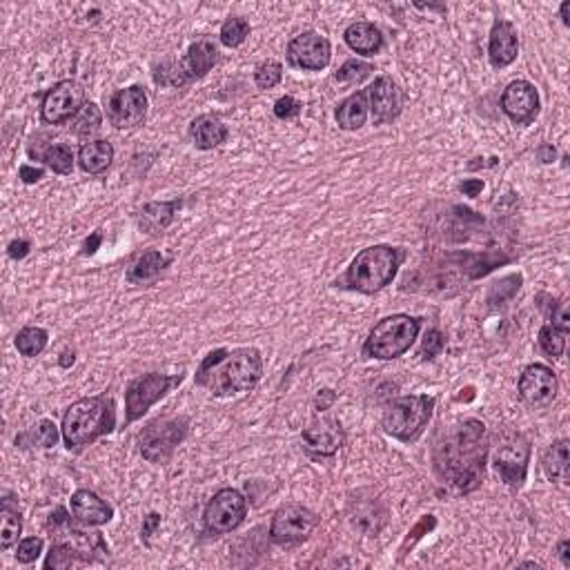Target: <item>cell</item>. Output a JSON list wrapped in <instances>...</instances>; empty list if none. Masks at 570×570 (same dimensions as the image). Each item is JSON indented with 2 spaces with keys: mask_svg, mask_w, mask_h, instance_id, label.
Returning a JSON list of instances; mask_svg holds the SVG:
<instances>
[{
  "mask_svg": "<svg viewBox=\"0 0 570 570\" xmlns=\"http://www.w3.org/2000/svg\"><path fill=\"white\" fill-rule=\"evenodd\" d=\"M488 448L486 426L477 419H466L442 433L435 443V468L455 490L473 492L483 479Z\"/></svg>",
  "mask_w": 570,
  "mask_h": 570,
  "instance_id": "obj_1",
  "label": "cell"
},
{
  "mask_svg": "<svg viewBox=\"0 0 570 570\" xmlns=\"http://www.w3.org/2000/svg\"><path fill=\"white\" fill-rule=\"evenodd\" d=\"M263 374L261 352L254 348L214 350L205 357L196 373L198 386L207 388L212 395L230 397L250 390Z\"/></svg>",
  "mask_w": 570,
  "mask_h": 570,
  "instance_id": "obj_2",
  "label": "cell"
},
{
  "mask_svg": "<svg viewBox=\"0 0 570 570\" xmlns=\"http://www.w3.org/2000/svg\"><path fill=\"white\" fill-rule=\"evenodd\" d=\"M116 426L114 401L110 397H88L67 408L63 417V439L67 448H83L110 435Z\"/></svg>",
  "mask_w": 570,
  "mask_h": 570,
  "instance_id": "obj_3",
  "label": "cell"
},
{
  "mask_svg": "<svg viewBox=\"0 0 570 570\" xmlns=\"http://www.w3.org/2000/svg\"><path fill=\"white\" fill-rule=\"evenodd\" d=\"M404 257L405 254L399 248H390V245H373L361 250L345 272L343 283L350 290L374 295L392 283Z\"/></svg>",
  "mask_w": 570,
  "mask_h": 570,
  "instance_id": "obj_4",
  "label": "cell"
},
{
  "mask_svg": "<svg viewBox=\"0 0 570 570\" xmlns=\"http://www.w3.org/2000/svg\"><path fill=\"white\" fill-rule=\"evenodd\" d=\"M435 397L408 395L397 397L383 410V430L399 442H417L433 417Z\"/></svg>",
  "mask_w": 570,
  "mask_h": 570,
  "instance_id": "obj_5",
  "label": "cell"
},
{
  "mask_svg": "<svg viewBox=\"0 0 570 570\" xmlns=\"http://www.w3.org/2000/svg\"><path fill=\"white\" fill-rule=\"evenodd\" d=\"M419 330H421V321L410 317V314H392V317L381 319L370 332L364 345V354L381 361L397 359L404 352H408L410 345L417 339Z\"/></svg>",
  "mask_w": 570,
  "mask_h": 570,
  "instance_id": "obj_6",
  "label": "cell"
},
{
  "mask_svg": "<svg viewBox=\"0 0 570 570\" xmlns=\"http://www.w3.org/2000/svg\"><path fill=\"white\" fill-rule=\"evenodd\" d=\"M492 461H495L497 473L502 474L508 486H524L530 461V442L526 435L517 433V430L497 433L495 443H492Z\"/></svg>",
  "mask_w": 570,
  "mask_h": 570,
  "instance_id": "obj_7",
  "label": "cell"
},
{
  "mask_svg": "<svg viewBox=\"0 0 570 570\" xmlns=\"http://www.w3.org/2000/svg\"><path fill=\"white\" fill-rule=\"evenodd\" d=\"M189 428L188 417H163L148 423L138 437L142 457L152 464H166L174 455L176 446L185 439Z\"/></svg>",
  "mask_w": 570,
  "mask_h": 570,
  "instance_id": "obj_8",
  "label": "cell"
},
{
  "mask_svg": "<svg viewBox=\"0 0 570 570\" xmlns=\"http://www.w3.org/2000/svg\"><path fill=\"white\" fill-rule=\"evenodd\" d=\"M183 381V374H142V377L134 379L125 392V414H127V423L136 421L142 414L148 412L158 399L167 395L174 386Z\"/></svg>",
  "mask_w": 570,
  "mask_h": 570,
  "instance_id": "obj_9",
  "label": "cell"
},
{
  "mask_svg": "<svg viewBox=\"0 0 570 570\" xmlns=\"http://www.w3.org/2000/svg\"><path fill=\"white\" fill-rule=\"evenodd\" d=\"M319 526V515L301 504H285L272 517L270 535L279 546H295L305 542Z\"/></svg>",
  "mask_w": 570,
  "mask_h": 570,
  "instance_id": "obj_10",
  "label": "cell"
},
{
  "mask_svg": "<svg viewBox=\"0 0 570 570\" xmlns=\"http://www.w3.org/2000/svg\"><path fill=\"white\" fill-rule=\"evenodd\" d=\"M245 515H248V502L235 488H223L217 495L212 497L210 504L205 508V528L212 535H226L232 533L243 524Z\"/></svg>",
  "mask_w": 570,
  "mask_h": 570,
  "instance_id": "obj_11",
  "label": "cell"
},
{
  "mask_svg": "<svg viewBox=\"0 0 570 570\" xmlns=\"http://www.w3.org/2000/svg\"><path fill=\"white\" fill-rule=\"evenodd\" d=\"M85 105V89L76 81H60L42 101V120L58 125L79 114Z\"/></svg>",
  "mask_w": 570,
  "mask_h": 570,
  "instance_id": "obj_12",
  "label": "cell"
},
{
  "mask_svg": "<svg viewBox=\"0 0 570 570\" xmlns=\"http://www.w3.org/2000/svg\"><path fill=\"white\" fill-rule=\"evenodd\" d=\"M107 116H110V123L119 129H132L141 125L148 116L145 89L141 85H132V88L112 94V98L107 101Z\"/></svg>",
  "mask_w": 570,
  "mask_h": 570,
  "instance_id": "obj_13",
  "label": "cell"
},
{
  "mask_svg": "<svg viewBox=\"0 0 570 570\" xmlns=\"http://www.w3.org/2000/svg\"><path fill=\"white\" fill-rule=\"evenodd\" d=\"M559 381L557 374L548 366L533 364L521 373L520 377V397L530 408H546L555 401Z\"/></svg>",
  "mask_w": 570,
  "mask_h": 570,
  "instance_id": "obj_14",
  "label": "cell"
},
{
  "mask_svg": "<svg viewBox=\"0 0 570 570\" xmlns=\"http://www.w3.org/2000/svg\"><path fill=\"white\" fill-rule=\"evenodd\" d=\"M51 537H54V542L67 546L79 561H94L98 557L110 555V548H107L105 539H103V535L98 530L81 528V526H74L72 521L65 524L63 528L54 530Z\"/></svg>",
  "mask_w": 570,
  "mask_h": 570,
  "instance_id": "obj_15",
  "label": "cell"
},
{
  "mask_svg": "<svg viewBox=\"0 0 570 570\" xmlns=\"http://www.w3.org/2000/svg\"><path fill=\"white\" fill-rule=\"evenodd\" d=\"M332 56L330 41L317 32L299 34L295 41L288 45V58L295 67L310 69V72H319V69L327 67Z\"/></svg>",
  "mask_w": 570,
  "mask_h": 570,
  "instance_id": "obj_16",
  "label": "cell"
},
{
  "mask_svg": "<svg viewBox=\"0 0 570 570\" xmlns=\"http://www.w3.org/2000/svg\"><path fill=\"white\" fill-rule=\"evenodd\" d=\"M502 110L517 125H526L539 114V94L528 81H512L502 96Z\"/></svg>",
  "mask_w": 570,
  "mask_h": 570,
  "instance_id": "obj_17",
  "label": "cell"
},
{
  "mask_svg": "<svg viewBox=\"0 0 570 570\" xmlns=\"http://www.w3.org/2000/svg\"><path fill=\"white\" fill-rule=\"evenodd\" d=\"M304 443L312 455L317 457H332L343 446V428L336 419L319 417L304 428Z\"/></svg>",
  "mask_w": 570,
  "mask_h": 570,
  "instance_id": "obj_18",
  "label": "cell"
},
{
  "mask_svg": "<svg viewBox=\"0 0 570 570\" xmlns=\"http://www.w3.org/2000/svg\"><path fill=\"white\" fill-rule=\"evenodd\" d=\"M368 101L374 123L379 125L392 123L401 114V107H404L399 85L390 76H381V79L374 81L373 88L368 89Z\"/></svg>",
  "mask_w": 570,
  "mask_h": 570,
  "instance_id": "obj_19",
  "label": "cell"
},
{
  "mask_svg": "<svg viewBox=\"0 0 570 570\" xmlns=\"http://www.w3.org/2000/svg\"><path fill=\"white\" fill-rule=\"evenodd\" d=\"M520 51V38H517L515 25L508 20H497L492 25L490 42H488V56L495 67H508L517 58Z\"/></svg>",
  "mask_w": 570,
  "mask_h": 570,
  "instance_id": "obj_20",
  "label": "cell"
},
{
  "mask_svg": "<svg viewBox=\"0 0 570 570\" xmlns=\"http://www.w3.org/2000/svg\"><path fill=\"white\" fill-rule=\"evenodd\" d=\"M72 515L85 526H103L112 520L114 511L94 492L76 490L72 495Z\"/></svg>",
  "mask_w": 570,
  "mask_h": 570,
  "instance_id": "obj_21",
  "label": "cell"
},
{
  "mask_svg": "<svg viewBox=\"0 0 570 570\" xmlns=\"http://www.w3.org/2000/svg\"><path fill=\"white\" fill-rule=\"evenodd\" d=\"M217 58H219V51H217V47H214V42L196 41L188 50L185 58L179 60L181 76H183L185 83H189V81L203 79V76H205L207 72H210V69L214 67Z\"/></svg>",
  "mask_w": 570,
  "mask_h": 570,
  "instance_id": "obj_22",
  "label": "cell"
},
{
  "mask_svg": "<svg viewBox=\"0 0 570 570\" xmlns=\"http://www.w3.org/2000/svg\"><path fill=\"white\" fill-rule=\"evenodd\" d=\"M386 508L374 497L352 499V504H350V520H352L354 528L364 530L366 535H377L386 524Z\"/></svg>",
  "mask_w": 570,
  "mask_h": 570,
  "instance_id": "obj_23",
  "label": "cell"
},
{
  "mask_svg": "<svg viewBox=\"0 0 570 570\" xmlns=\"http://www.w3.org/2000/svg\"><path fill=\"white\" fill-rule=\"evenodd\" d=\"M189 136H192L194 145L198 150H214L221 142H226L227 127L217 119V116H198L192 120L189 127Z\"/></svg>",
  "mask_w": 570,
  "mask_h": 570,
  "instance_id": "obj_24",
  "label": "cell"
},
{
  "mask_svg": "<svg viewBox=\"0 0 570 570\" xmlns=\"http://www.w3.org/2000/svg\"><path fill=\"white\" fill-rule=\"evenodd\" d=\"M343 38L350 50L364 56H374L383 47V36L379 27H374L373 23H366V20L350 25Z\"/></svg>",
  "mask_w": 570,
  "mask_h": 570,
  "instance_id": "obj_25",
  "label": "cell"
},
{
  "mask_svg": "<svg viewBox=\"0 0 570 570\" xmlns=\"http://www.w3.org/2000/svg\"><path fill=\"white\" fill-rule=\"evenodd\" d=\"M181 207V201H161V203H148L138 214V226L148 235H158L166 230L172 221H174L176 210Z\"/></svg>",
  "mask_w": 570,
  "mask_h": 570,
  "instance_id": "obj_26",
  "label": "cell"
},
{
  "mask_svg": "<svg viewBox=\"0 0 570 570\" xmlns=\"http://www.w3.org/2000/svg\"><path fill=\"white\" fill-rule=\"evenodd\" d=\"M172 258L163 257L158 250H150V252L141 254V257L134 261V266L127 270V281L134 285H145L157 281V276L170 266Z\"/></svg>",
  "mask_w": 570,
  "mask_h": 570,
  "instance_id": "obj_27",
  "label": "cell"
},
{
  "mask_svg": "<svg viewBox=\"0 0 570 570\" xmlns=\"http://www.w3.org/2000/svg\"><path fill=\"white\" fill-rule=\"evenodd\" d=\"M368 92H354L336 107V123L343 129H359L368 120Z\"/></svg>",
  "mask_w": 570,
  "mask_h": 570,
  "instance_id": "obj_28",
  "label": "cell"
},
{
  "mask_svg": "<svg viewBox=\"0 0 570 570\" xmlns=\"http://www.w3.org/2000/svg\"><path fill=\"white\" fill-rule=\"evenodd\" d=\"M542 468L551 481L568 483V439H559V442L546 448V452L542 455Z\"/></svg>",
  "mask_w": 570,
  "mask_h": 570,
  "instance_id": "obj_29",
  "label": "cell"
},
{
  "mask_svg": "<svg viewBox=\"0 0 570 570\" xmlns=\"http://www.w3.org/2000/svg\"><path fill=\"white\" fill-rule=\"evenodd\" d=\"M114 161V148L107 141H89L85 142L79 152V163L88 174H101Z\"/></svg>",
  "mask_w": 570,
  "mask_h": 570,
  "instance_id": "obj_30",
  "label": "cell"
},
{
  "mask_svg": "<svg viewBox=\"0 0 570 570\" xmlns=\"http://www.w3.org/2000/svg\"><path fill=\"white\" fill-rule=\"evenodd\" d=\"M16 443L20 448H42V451H47V448H54L58 443V428L50 419H42L36 426L29 428L27 433L19 435Z\"/></svg>",
  "mask_w": 570,
  "mask_h": 570,
  "instance_id": "obj_31",
  "label": "cell"
},
{
  "mask_svg": "<svg viewBox=\"0 0 570 570\" xmlns=\"http://www.w3.org/2000/svg\"><path fill=\"white\" fill-rule=\"evenodd\" d=\"M20 530H23V520H20V512L16 508L10 506V502L3 504L0 508V546L12 548L20 537Z\"/></svg>",
  "mask_w": 570,
  "mask_h": 570,
  "instance_id": "obj_32",
  "label": "cell"
},
{
  "mask_svg": "<svg viewBox=\"0 0 570 570\" xmlns=\"http://www.w3.org/2000/svg\"><path fill=\"white\" fill-rule=\"evenodd\" d=\"M47 332L42 330V327H23V330L19 332V336H16V348H19V352L23 354V357H36V354H41L42 350L47 348Z\"/></svg>",
  "mask_w": 570,
  "mask_h": 570,
  "instance_id": "obj_33",
  "label": "cell"
},
{
  "mask_svg": "<svg viewBox=\"0 0 570 570\" xmlns=\"http://www.w3.org/2000/svg\"><path fill=\"white\" fill-rule=\"evenodd\" d=\"M101 110H98L96 103H85L83 110L79 112V114L74 116V125H72V129H74L76 136H92V134L98 132V127H101Z\"/></svg>",
  "mask_w": 570,
  "mask_h": 570,
  "instance_id": "obj_34",
  "label": "cell"
},
{
  "mask_svg": "<svg viewBox=\"0 0 570 570\" xmlns=\"http://www.w3.org/2000/svg\"><path fill=\"white\" fill-rule=\"evenodd\" d=\"M42 161H45V166L50 167V170H54L56 174H69L72 167H74V152H72L69 145L58 142V145H51V148L45 150Z\"/></svg>",
  "mask_w": 570,
  "mask_h": 570,
  "instance_id": "obj_35",
  "label": "cell"
},
{
  "mask_svg": "<svg viewBox=\"0 0 570 570\" xmlns=\"http://www.w3.org/2000/svg\"><path fill=\"white\" fill-rule=\"evenodd\" d=\"M373 72H374L373 65L364 63V60H345V63L341 65L339 72H336L335 79L345 85H359L364 83Z\"/></svg>",
  "mask_w": 570,
  "mask_h": 570,
  "instance_id": "obj_36",
  "label": "cell"
},
{
  "mask_svg": "<svg viewBox=\"0 0 570 570\" xmlns=\"http://www.w3.org/2000/svg\"><path fill=\"white\" fill-rule=\"evenodd\" d=\"M250 34V23L245 19H239V16H235V19H227L226 23H223L221 27V42L226 47H239L241 42L248 38Z\"/></svg>",
  "mask_w": 570,
  "mask_h": 570,
  "instance_id": "obj_37",
  "label": "cell"
},
{
  "mask_svg": "<svg viewBox=\"0 0 570 570\" xmlns=\"http://www.w3.org/2000/svg\"><path fill=\"white\" fill-rule=\"evenodd\" d=\"M281 79H283V67H281L279 60H266L254 72V81H257V85L261 89L276 88L281 83Z\"/></svg>",
  "mask_w": 570,
  "mask_h": 570,
  "instance_id": "obj_38",
  "label": "cell"
},
{
  "mask_svg": "<svg viewBox=\"0 0 570 570\" xmlns=\"http://www.w3.org/2000/svg\"><path fill=\"white\" fill-rule=\"evenodd\" d=\"M539 345L548 357H561L566 350V335L552 326H543L539 330Z\"/></svg>",
  "mask_w": 570,
  "mask_h": 570,
  "instance_id": "obj_39",
  "label": "cell"
},
{
  "mask_svg": "<svg viewBox=\"0 0 570 570\" xmlns=\"http://www.w3.org/2000/svg\"><path fill=\"white\" fill-rule=\"evenodd\" d=\"M443 348H446V336H443L442 330L433 327V330H428L426 336H423L421 357L423 359H435V357H439L443 352Z\"/></svg>",
  "mask_w": 570,
  "mask_h": 570,
  "instance_id": "obj_40",
  "label": "cell"
},
{
  "mask_svg": "<svg viewBox=\"0 0 570 570\" xmlns=\"http://www.w3.org/2000/svg\"><path fill=\"white\" fill-rule=\"evenodd\" d=\"M74 561H76V557L72 555V551H69L67 546H63V543L54 542V543H51L50 555H47L45 568H54V570L69 568V566L74 564Z\"/></svg>",
  "mask_w": 570,
  "mask_h": 570,
  "instance_id": "obj_41",
  "label": "cell"
},
{
  "mask_svg": "<svg viewBox=\"0 0 570 570\" xmlns=\"http://www.w3.org/2000/svg\"><path fill=\"white\" fill-rule=\"evenodd\" d=\"M42 552V539L41 537H27L19 543L16 548V559L20 564H32L38 559V555Z\"/></svg>",
  "mask_w": 570,
  "mask_h": 570,
  "instance_id": "obj_42",
  "label": "cell"
},
{
  "mask_svg": "<svg viewBox=\"0 0 570 570\" xmlns=\"http://www.w3.org/2000/svg\"><path fill=\"white\" fill-rule=\"evenodd\" d=\"M435 526H437V520H435L433 515L421 517V521H419V524L414 526V528L408 533V539H405V542H404V548H401V552H404V555H405V551H408V546H412L414 542H419V539H421L423 535L430 533V530H433Z\"/></svg>",
  "mask_w": 570,
  "mask_h": 570,
  "instance_id": "obj_43",
  "label": "cell"
},
{
  "mask_svg": "<svg viewBox=\"0 0 570 570\" xmlns=\"http://www.w3.org/2000/svg\"><path fill=\"white\" fill-rule=\"evenodd\" d=\"M301 112V103L295 96H283L274 103V116L281 120L295 119Z\"/></svg>",
  "mask_w": 570,
  "mask_h": 570,
  "instance_id": "obj_44",
  "label": "cell"
},
{
  "mask_svg": "<svg viewBox=\"0 0 570 570\" xmlns=\"http://www.w3.org/2000/svg\"><path fill=\"white\" fill-rule=\"evenodd\" d=\"M552 327H557L559 332L568 335L570 332V314H568V304L566 301H559L552 310Z\"/></svg>",
  "mask_w": 570,
  "mask_h": 570,
  "instance_id": "obj_45",
  "label": "cell"
},
{
  "mask_svg": "<svg viewBox=\"0 0 570 570\" xmlns=\"http://www.w3.org/2000/svg\"><path fill=\"white\" fill-rule=\"evenodd\" d=\"M336 401V392L330 390V388H323V390L317 392V397H314V410L317 412H326V410H330L332 405H335Z\"/></svg>",
  "mask_w": 570,
  "mask_h": 570,
  "instance_id": "obj_46",
  "label": "cell"
},
{
  "mask_svg": "<svg viewBox=\"0 0 570 570\" xmlns=\"http://www.w3.org/2000/svg\"><path fill=\"white\" fill-rule=\"evenodd\" d=\"M69 521H72V517H69V512L65 511L63 506H58L50 515V521H47V530H50V533H54V530L63 528L65 524H69Z\"/></svg>",
  "mask_w": 570,
  "mask_h": 570,
  "instance_id": "obj_47",
  "label": "cell"
},
{
  "mask_svg": "<svg viewBox=\"0 0 570 570\" xmlns=\"http://www.w3.org/2000/svg\"><path fill=\"white\" fill-rule=\"evenodd\" d=\"M161 526V515H157V512H150L148 517H145V521H142V539L145 542H150V537L154 535V530Z\"/></svg>",
  "mask_w": 570,
  "mask_h": 570,
  "instance_id": "obj_48",
  "label": "cell"
},
{
  "mask_svg": "<svg viewBox=\"0 0 570 570\" xmlns=\"http://www.w3.org/2000/svg\"><path fill=\"white\" fill-rule=\"evenodd\" d=\"M19 174H20V179H23V183H27V185L38 183V181L42 179V170H38V167H32V166H20Z\"/></svg>",
  "mask_w": 570,
  "mask_h": 570,
  "instance_id": "obj_49",
  "label": "cell"
},
{
  "mask_svg": "<svg viewBox=\"0 0 570 570\" xmlns=\"http://www.w3.org/2000/svg\"><path fill=\"white\" fill-rule=\"evenodd\" d=\"M27 252H29V241L19 239V241H12L10 243V257L16 258V261L27 257Z\"/></svg>",
  "mask_w": 570,
  "mask_h": 570,
  "instance_id": "obj_50",
  "label": "cell"
},
{
  "mask_svg": "<svg viewBox=\"0 0 570 570\" xmlns=\"http://www.w3.org/2000/svg\"><path fill=\"white\" fill-rule=\"evenodd\" d=\"M459 189L466 194V196H477V194H481V189H483V181L481 179H468L461 183Z\"/></svg>",
  "mask_w": 570,
  "mask_h": 570,
  "instance_id": "obj_51",
  "label": "cell"
},
{
  "mask_svg": "<svg viewBox=\"0 0 570 570\" xmlns=\"http://www.w3.org/2000/svg\"><path fill=\"white\" fill-rule=\"evenodd\" d=\"M537 157H539V161H542V163H552L557 158V150L552 148L551 142H543V145H539Z\"/></svg>",
  "mask_w": 570,
  "mask_h": 570,
  "instance_id": "obj_52",
  "label": "cell"
},
{
  "mask_svg": "<svg viewBox=\"0 0 570 570\" xmlns=\"http://www.w3.org/2000/svg\"><path fill=\"white\" fill-rule=\"evenodd\" d=\"M101 243H103V235H101V232H94V235L89 236L88 241H85L83 254H94L98 248H101Z\"/></svg>",
  "mask_w": 570,
  "mask_h": 570,
  "instance_id": "obj_53",
  "label": "cell"
},
{
  "mask_svg": "<svg viewBox=\"0 0 570 570\" xmlns=\"http://www.w3.org/2000/svg\"><path fill=\"white\" fill-rule=\"evenodd\" d=\"M557 552H559L561 564H564L566 568H570V542H568V539H564V542L559 543V548H557Z\"/></svg>",
  "mask_w": 570,
  "mask_h": 570,
  "instance_id": "obj_54",
  "label": "cell"
},
{
  "mask_svg": "<svg viewBox=\"0 0 570 570\" xmlns=\"http://www.w3.org/2000/svg\"><path fill=\"white\" fill-rule=\"evenodd\" d=\"M561 19H564V25H570V3L566 0L564 5H561Z\"/></svg>",
  "mask_w": 570,
  "mask_h": 570,
  "instance_id": "obj_55",
  "label": "cell"
},
{
  "mask_svg": "<svg viewBox=\"0 0 570 570\" xmlns=\"http://www.w3.org/2000/svg\"><path fill=\"white\" fill-rule=\"evenodd\" d=\"M69 364H74V352H65L63 359H60V366H63V368H67Z\"/></svg>",
  "mask_w": 570,
  "mask_h": 570,
  "instance_id": "obj_56",
  "label": "cell"
}]
</instances>
